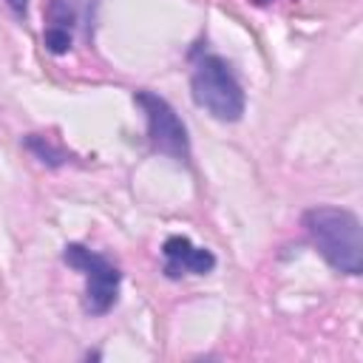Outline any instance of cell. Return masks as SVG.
<instances>
[{
    "instance_id": "obj_1",
    "label": "cell",
    "mask_w": 363,
    "mask_h": 363,
    "mask_svg": "<svg viewBox=\"0 0 363 363\" xmlns=\"http://www.w3.org/2000/svg\"><path fill=\"white\" fill-rule=\"evenodd\" d=\"M303 227L315 241L318 252L346 275H360L363 269V238L360 221L343 207H312L303 213Z\"/></svg>"
},
{
    "instance_id": "obj_2",
    "label": "cell",
    "mask_w": 363,
    "mask_h": 363,
    "mask_svg": "<svg viewBox=\"0 0 363 363\" xmlns=\"http://www.w3.org/2000/svg\"><path fill=\"white\" fill-rule=\"evenodd\" d=\"M193 99L221 122H238L244 113V91L221 57H201L193 68Z\"/></svg>"
},
{
    "instance_id": "obj_3",
    "label": "cell",
    "mask_w": 363,
    "mask_h": 363,
    "mask_svg": "<svg viewBox=\"0 0 363 363\" xmlns=\"http://www.w3.org/2000/svg\"><path fill=\"white\" fill-rule=\"evenodd\" d=\"M62 261L68 267L79 269L88 281L85 284V309L91 315H105L116 303V295H119V278H122L119 269L108 258L91 252L82 244H68L62 252Z\"/></svg>"
},
{
    "instance_id": "obj_4",
    "label": "cell",
    "mask_w": 363,
    "mask_h": 363,
    "mask_svg": "<svg viewBox=\"0 0 363 363\" xmlns=\"http://www.w3.org/2000/svg\"><path fill=\"white\" fill-rule=\"evenodd\" d=\"M136 105L147 116V136H150L153 147L167 153V156H173L176 162H187V156H190L187 130H184L182 119L176 116V111L170 108V102L162 99L159 94L139 91L136 94Z\"/></svg>"
},
{
    "instance_id": "obj_5",
    "label": "cell",
    "mask_w": 363,
    "mask_h": 363,
    "mask_svg": "<svg viewBox=\"0 0 363 363\" xmlns=\"http://www.w3.org/2000/svg\"><path fill=\"white\" fill-rule=\"evenodd\" d=\"M164 252V272L170 278L179 275H204L216 267V255L204 247H196L190 238L184 235H170L162 247Z\"/></svg>"
},
{
    "instance_id": "obj_6",
    "label": "cell",
    "mask_w": 363,
    "mask_h": 363,
    "mask_svg": "<svg viewBox=\"0 0 363 363\" xmlns=\"http://www.w3.org/2000/svg\"><path fill=\"white\" fill-rule=\"evenodd\" d=\"M26 147L31 150V153H37V159L40 162H45V164H62V150H57L45 136H28L26 139Z\"/></svg>"
},
{
    "instance_id": "obj_7",
    "label": "cell",
    "mask_w": 363,
    "mask_h": 363,
    "mask_svg": "<svg viewBox=\"0 0 363 363\" xmlns=\"http://www.w3.org/2000/svg\"><path fill=\"white\" fill-rule=\"evenodd\" d=\"M45 45L51 54H65L71 48V31L60 28V26H48L45 28Z\"/></svg>"
},
{
    "instance_id": "obj_8",
    "label": "cell",
    "mask_w": 363,
    "mask_h": 363,
    "mask_svg": "<svg viewBox=\"0 0 363 363\" xmlns=\"http://www.w3.org/2000/svg\"><path fill=\"white\" fill-rule=\"evenodd\" d=\"M48 17H51V26L71 28V23H74V9L68 6V0H51V6H48Z\"/></svg>"
},
{
    "instance_id": "obj_9",
    "label": "cell",
    "mask_w": 363,
    "mask_h": 363,
    "mask_svg": "<svg viewBox=\"0 0 363 363\" xmlns=\"http://www.w3.org/2000/svg\"><path fill=\"white\" fill-rule=\"evenodd\" d=\"M9 6H11L17 14H26V9H28V0H9Z\"/></svg>"
}]
</instances>
